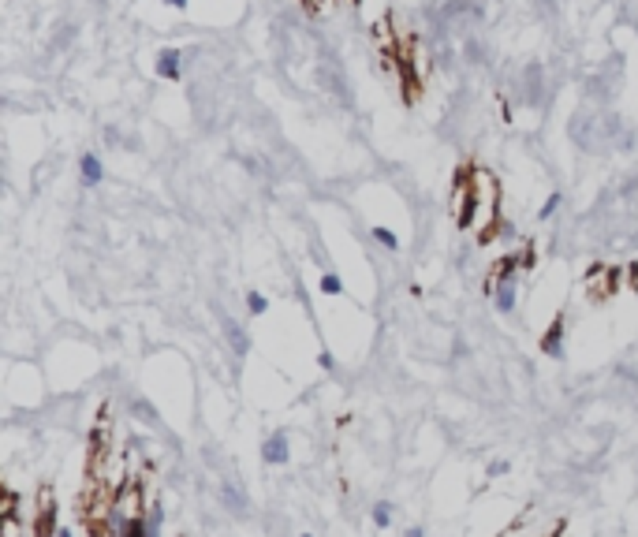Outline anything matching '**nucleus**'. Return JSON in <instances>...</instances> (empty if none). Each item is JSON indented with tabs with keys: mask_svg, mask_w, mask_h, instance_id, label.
Returning a JSON list of instances; mask_svg holds the SVG:
<instances>
[{
	"mask_svg": "<svg viewBox=\"0 0 638 537\" xmlns=\"http://www.w3.org/2000/svg\"><path fill=\"white\" fill-rule=\"evenodd\" d=\"M19 508H23V504H19V497L12 489L0 492V519H4V515H19Z\"/></svg>",
	"mask_w": 638,
	"mask_h": 537,
	"instance_id": "16",
	"label": "nucleus"
},
{
	"mask_svg": "<svg viewBox=\"0 0 638 537\" xmlns=\"http://www.w3.org/2000/svg\"><path fill=\"white\" fill-rule=\"evenodd\" d=\"M560 202H564V195H549V198H545V206L537 209V220H553V217H556V209H560Z\"/></svg>",
	"mask_w": 638,
	"mask_h": 537,
	"instance_id": "18",
	"label": "nucleus"
},
{
	"mask_svg": "<svg viewBox=\"0 0 638 537\" xmlns=\"http://www.w3.org/2000/svg\"><path fill=\"white\" fill-rule=\"evenodd\" d=\"M79 176H82L86 187H97V183H101V179H105L101 157H97V153H82V157H79Z\"/></svg>",
	"mask_w": 638,
	"mask_h": 537,
	"instance_id": "10",
	"label": "nucleus"
},
{
	"mask_svg": "<svg viewBox=\"0 0 638 537\" xmlns=\"http://www.w3.org/2000/svg\"><path fill=\"white\" fill-rule=\"evenodd\" d=\"M183 52L179 49H161L157 52V63H154V71H157V79H165V82H179L183 79Z\"/></svg>",
	"mask_w": 638,
	"mask_h": 537,
	"instance_id": "5",
	"label": "nucleus"
},
{
	"mask_svg": "<svg viewBox=\"0 0 638 537\" xmlns=\"http://www.w3.org/2000/svg\"><path fill=\"white\" fill-rule=\"evenodd\" d=\"M318 366H321V370H336V358H332V351H321V354H318Z\"/></svg>",
	"mask_w": 638,
	"mask_h": 537,
	"instance_id": "20",
	"label": "nucleus"
},
{
	"mask_svg": "<svg viewBox=\"0 0 638 537\" xmlns=\"http://www.w3.org/2000/svg\"><path fill=\"white\" fill-rule=\"evenodd\" d=\"M627 280L623 268H604V265H590L586 268V292L593 298H612L616 287H620Z\"/></svg>",
	"mask_w": 638,
	"mask_h": 537,
	"instance_id": "2",
	"label": "nucleus"
},
{
	"mask_svg": "<svg viewBox=\"0 0 638 537\" xmlns=\"http://www.w3.org/2000/svg\"><path fill=\"white\" fill-rule=\"evenodd\" d=\"M246 310H251L254 317H262L265 310H269V298H265L262 292H246Z\"/></svg>",
	"mask_w": 638,
	"mask_h": 537,
	"instance_id": "17",
	"label": "nucleus"
},
{
	"mask_svg": "<svg viewBox=\"0 0 638 537\" xmlns=\"http://www.w3.org/2000/svg\"><path fill=\"white\" fill-rule=\"evenodd\" d=\"M131 411H135L138 418H142V422H149V425H154V422H161L157 407H154V403H149V400H135V403H131Z\"/></svg>",
	"mask_w": 638,
	"mask_h": 537,
	"instance_id": "15",
	"label": "nucleus"
},
{
	"mask_svg": "<svg viewBox=\"0 0 638 537\" xmlns=\"http://www.w3.org/2000/svg\"><path fill=\"white\" fill-rule=\"evenodd\" d=\"M373 41H377V49H381V52H399V34H396L392 15H385L381 23L373 27Z\"/></svg>",
	"mask_w": 638,
	"mask_h": 537,
	"instance_id": "9",
	"label": "nucleus"
},
{
	"mask_svg": "<svg viewBox=\"0 0 638 537\" xmlns=\"http://www.w3.org/2000/svg\"><path fill=\"white\" fill-rule=\"evenodd\" d=\"M161 530H165V511L154 504V508H146V537H157Z\"/></svg>",
	"mask_w": 638,
	"mask_h": 537,
	"instance_id": "14",
	"label": "nucleus"
},
{
	"mask_svg": "<svg viewBox=\"0 0 638 537\" xmlns=\"http://www.w3.org/2000/svg\"><path fill=\"white\" fill-rule=\"evenodd\" d=\"M131 515H146V489L138 481H127L112 497V519H131Z\"/></svg>",
	"mask_w": 638,
	"mask_h": 537,
	"instance_id": "1",
	"label": "nucleus"
},
{
	"mask_svg": "<svg viewBox=\"0 0 638 537\" xmlns=\"http://www.w3.org/2000/svg\"><path fill=\"white\" fill-rule=\"evenodd\" d=\"M564 328H567V325H564V317L556 314V317H553V325L545 328V336L537 340V351L549 354V358H564V336H567Z\"/></svg>",
	"mask_w": 638,
	"mask_h": 537,
	"instance_id": "6",
	"label": "nucleus"
},
{
	"mask_svg": "<svg viewBox=\"0 0 638 537\" xmlns=\"http://www.w3.org/2000/svg\"><path fill=\"white\" fill-rule=\"evenodd\" d=\"M500 474H507V463H504V459H493V463H489V478H500Z\"/></svg>",
	"mask_w": 638,
	"mask_h": 537,
	"instance_id": "21",
	"label": "nucleus"
},
{
	"mask_svg": "<svg viewBox=\"0 0 638 537\" xmlns=\"http://www.w3.org/2000/svg\"><path fill=\"white\" fill-rule=\"evenodd\" d=\"M467 56L482 63V60H485V49H482V45H474V41H470V45H467Z\"/></svg>",
	"mask_w": 638,
	"mask_h": 537,
	"instance_id": "22",
	"label": "nucleus"
},
{
	"mask_svg": "<svg viewBox=\"0 0 638 537\" xmlns=\"http://www.w3.org/2000/svg\"><path fill=\"white\" fill-rule=\"evenodd\" d=\"M221 500H224L228 511H246V492L235 489L232 481H221Z\"/></svg>",
	"mask_w": 638,
	"mask_h": 537,
	"instance_id": "11",
	"label": "nucleus"
},
{
	"mask_svg": "<svg viewBox=\"0 0 638 537\" xmlns=\"http://www.w3.org/2000/svg\"><path fill=\"white\" fill-rule=\"evenodd\" d=\"M373 239H377V246H385L388 254L399 250V235H396L392 228H381V224H377V228H373Z\"/></svg>",
	"mask_w": 638,
	"mask_h": 537,
	"instance_id": "13",
	"label": "nucleus"
},
{
	"mask_svg": "<svg viewBox=\"0 0 638 537\" xmlns=\"http://www.w3.org/2000/svg\"><path fill=\"white\" fill-rule=\"evenodd\" d=\"M523 98H526V105H542L545 101V71H542V63H526V71H523Z\"/></svg>",
	"mask_w": 638,
	"mask_h": 537,
	"instance_id": "7",
	"label": "nucleus"
},
{
	"mask_svg": "<svg viewBox=\"0 0 638 537\" xmlns=\"http://www.w3.org/2000/svg\"><path fill=\"white\" fill-rule=\"evenodd\" d=\"M635 190H638V179H627V183H623V195H635Z\"/></svg>",
	"mask_w": 638,
	"mask_h": 537,
	"instance_id": "25",
	"label": "nucleus"
},
{
	"mask_svg": "<svg viewBox=\"0 0 638 537\" xmlns=\"http://www.w3.org/2000/svg\"><path fill=\"white\" fill-rule=\"evenodd\" d=\"M392 511H396V508H392V504H388V500H377V504H373L370 519H373V526H377V530H385V526L392 522Z\"/></svg>",
	"mask_w": 638,
	"mask_h": 537,
	"instance_id": "12",
	"label": "nucleus"
},
{
	"mask_svg": "<svg viewBox=\"0 0 638 537\" xmlns=\"http://www.w3.org/2000/svg\"><path fill=\"white\" fill-rule=\"evenodd\" d=\"M262 459H265L269 467H284L288 459H291V440H288L284 429H276V433H269L262 440Z\"/></svg>",
	"mask_w": 638,
	"mask_h": 537,
	"instance_id": "3",
	"label": "nucleus"
},
{
	"mask_svg": "<svg viewBox=\"0 0 638 537\" xmlns=\"http://www.w3.org/2000/svg\"><path fill=\"white\" fill-rule=\"evenodd\" d=\"M515 280H519V276H500V280H496V287H493V306L500 310V314H512L515 303H519V287H515Z\"/></svg>",
	"mask_w": 638,
	"mask_h": 537,
	"instance_id": "8",
	"label": "nucleus"
},
{
	"mask_svg": "<svg viewBox=\"0 0 638 537\" xmlns=\"http://www.w3.org/2000/svg\"><path fill=\"white\" fill-rule=\"evenodd\" d=\"M217 317H221V328H224V340H228V347L239 354V358H243V354H251V336H246V328H243L232 314H224V310H217Z\"/></svg>",
	"mask_w": 638,
	"mask_h": 537,
	"instance_id": "4",
	"label": "nucleus"
},
{
	"mask_svg": "<svg viewBox=\"0 0 638 537\" xmlns=\"http://www.w3.org/2000/svg\"><path fill=\"white\" fill-rule=\"evenodd\" d=\"M165 4H168V8H176V12H183V8L191 4V0H165Z\"/></svg>",
	"mask_w": 638,
	"mask_h": 537,
	"instance_id": "24",
	"label": "nucleus"
},
{
	"mask_svg": "<svg viewBox=\"0 0 638 537\" xmlns=\"http://www.w3.org/2000/svg\"><path fill=\"white\" fill-rule=\"evenodd\" d=\"M623 276H627L631 284H638V262H631V265H627V268H623Z\"/></svg>",
	"mask_w": 638,
	"mask_h": 537,
	"instance_id": "23",
	"label": "nucleus"
},
{
	"mask_svg": "<svg viewBox=\"0 0 638 537\" xmlns=\"http://www.w3.org/2000/svg\"><path fill=\"white\" fill-rule=\"evenodd\" d=\"M321 292H325V295H343V280L336 273H325V276H321Z\"/></svg>",
	"mask_w": 638,
	"mask_h": 537,
	"instance_id": "19",
	"label": "nucleus"
}]
</instances>
